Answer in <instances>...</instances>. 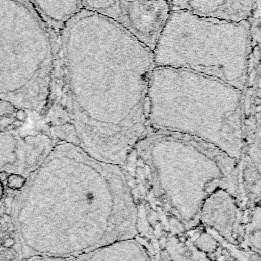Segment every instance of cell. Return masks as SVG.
I'll use <instances>...</instances> for the list:
<instances>
[{
  "label": "cell",
  "instance_id": "obj_6",
  "mask_svg": "<svg viewBox=\"0 0 261 261\" xmlns=\"http://www.w3.org/2000/svg\"><path fill=\"white\" fill-rule=\"evenodd\" d=\"M53 67V38L28 0H0V98L40 120Z\"/></svg>",
  "mask_w": 261,
  "mask_h": 261
},
{
  "label": "cell",
  "instance_id": "obj_4",
  "mask_svg": "<svg viewBox=\"0 0 261 261\" xmlns=\"http://www.w3.org/2000/svg\"><path fill=\"white\" fill-rule=\"evenodd\" d=\"M147 124L148 130L200 139L239 161L245 148L243 91L190 70L154 66Z\"/></svg>",
  "mask_w": 261,
  "mask_h": 261
},
{
  "label": "cell",
  "instance_id": "obj_8",
  "mask_svg": "<svg viewBox=\"0 0 261 261\" xmlns=\"http://www.w3.org/2000/svg\"><path fill=\"white\" fill-rule=\"evenodd\" d=\"M57 141L40 126L0 132V172L28 178L43 162Z\"/></svg>",
  "mask_w": 261,
  "mask_h": 261
},
{
  "label": "cell",
  "instance_id": "obj_19",
  "mask_svg": "<svg viewBox=\"0 0 261 261\" xmlns=\"http://www.w3.org/2000/svg\"><path fill=\"white\" fill-rule=\"evenodd\" d=\"M0 247H1V239H0Z\"/></svg>",
  "mask_w": 261,
  "mask_h": 261
},
{
  "label": "cell",
  "instance_id": "obj_1",
  "mask_svg": "<svg viewBox=\"0 0 261 261\" xmlns=\"http://www.w3.org/2000/svg\"><path fill=\"white\" fill-rule=\"evenodd\" d=\"M52 38L49 95L37 125L57 142L122 166L148 132L153 51L121 25L86 9Z\"/></svg>",
  "mask_w": 261,
  "mask_h": 261
},
{
  "label": "cell",
  "instance_id": "obj_14",
  "mask_svg": "<svg viewBox=\"0 0 261 261\" xmlns=\"http://www.w3.org/2000/svg\"><path fill=\"white\" fill-rule=\"evenodd\" d=\"M27 182V178L19 174H8L5 187L12 191H20Z\"/></svg>",
  "mask_w": 261,
  "mask_h": 261
},
{
  "label": "cell",
  "instance_id": "obj_3",
  "mask_svg": "<svg viewBox=\"0 0 261 261\" xmlns=\"http://www.w3.org/2000/svg\"><path fill=\"white\" fill-rule=\"evenodd\" d=\"M121 167L136 206L178 228L200 224L204 200L218 189L243 205L238 160L192 136L148 130Z\"/></svg>",
  "mask_w": 261,
  "mask_h": 261
},
{
  "label": "cell",
  "instance_id": "obj_12",
  "mask_svg": "<svg viewBox=\"0 0 261 261\" xmlns=\"http://www.w3.org/2000/svg\"><path fill=\"white\" fill-rule=\"evenodd\" d=\"M51 33H56L83 9V0H28Z\"/></svg>",
  "mask_w": 261,
  "mask_h": 261
},
{
  "label": "cell",
  "instance_id": "obj_9",
  "mask_svg": "<svg viewBox=\"0 0 261 261\" xmlns=\"http://www.w3.org/2000/svg\"><path fill=\"white\" fill-rule=\"evenodd\" d=\"M244 218L242 203L224 189L212 192L199 212L200 223L230 245L242 238Z\"/></svg>",
  "mask_w": 261,
  "mask_h": 261
},
{
  "label": "cell",
  "instance_id": "obj_10",
  "mask_svg": "<svg viewBox=\"0 0 261 261\" xmlns=\"http://www.w3.org/2000/svg\"><path fill=\"white\" fill-rule=\"evenodd\" d=\"M170 10L226 21H245L254 18L258 0H167Z\"/></svg>",
  "mask_w": 261,
  "mask_h": 261
},
{
  "label": "cell",
  "instance_id": "obj_2",
  "mask_svg": "<svg viewBox=\"0 0 261 261\" xmlns=\"http://www.w3.org/2000/svg\"><path fill=\"white\" fill-rule=\"evenodd\" d=\"M13 226L22 258L77 257L138 234L136 202L121 166L57 142L27 178Z\"/></svg>",
  "mask_w": 261,
  "mask_h": 261
},
{
  "label": "cell",
  "instance_id": "obj_15",
  "mask_svg": "<svg viewBox=\"0 0 261 261\" xmlns=\"http://www.w3.org/2000/svg\"><path fill=\"white\" fill-rule=\"evenodd\" d=\"M22 261H75V257H54V256H33Z\"/></svg>",
  "mask_w": 261,
  "mask_h": 261
},
{
  "label": "cell",
  "instance_id": "obj_5",
  "mask_svg": "<svg viewBox=\"0 0 261 261\" xmlns=\"http://www.w3.org/2000/svg\"><path fill=\"white\" fill-rule=\"evenodd\" d=\"M251 49L250 20L226 21L170 10L153 56L155 66L190 70L244 91Z\"/></svg>",
  "mask_w": 261,
  "mask_h": 261
},
{
  "label": "cell",
  "instance_id": "obj_7",
  "mask_svg": "<svg viewBox=\"0 0 261 261\" xmlns=\"http://www.w3.org/2000/svg\"><path fill=\"white\" fill-rule=\"evenodd\" d=\"M83 6L121 25L152 51L170 11L167 0H83Z\"/></svg>",
  "mask_w": 261,
  "mask_h": 261
},
{
  "label": "cell",
  "instance_id": "obj_13",
  "mask_svg": "<svg viewBox=\"0 0 261 261\" xmlns=\"http://www.w3.org/2000/svg\"><path fill=\"white\" fill-rule=\"evenodd\" d=\"M29 116L27 112L0 98V132L23 127Z\"/></svg>",
  "mask_w": 261,
  "mask_h": 261
},
{
  "label": "cell",
  "instance_id": "obj_18",
  "mask_svg": "<svg viewBox=\"0 0 261 261\" xmlns=\"http://www.w3.org/2000/svg\"><path fill=\"white\" fill-rule=\"evenodd\" d=\"M4 185L0 181V200L3 198V196H4Z\"/></svg>",
  "mask_w": 261,
  "mask_h": 261
},
{
  "label": "cell",
  "instance_id": "obj_11",
  "mask_svg": "<svg viewBox=\"0 0 261 261\" xmlns=\"http://www.w3.org/2000/svg\"><path fill=\"white\" fill-rule=\"evenodd\" d=\"M75 261H152L150 254L137 238L114 241L75 257Z\"/></svg>",
  "mask_w": 261,
  "mask_h": 261
},
{
  "label": "cell",
  "instance_id": "obj_16",
  "mask_svg": "<svg viewBox=\"0 0 261 261\" xmlns=\"http://www.w3.org/2000/svg\"><path fill=\"white\" fill-rule=\"evenodd\" d=\"M16 244V240L13 237H7L1 242V246L5 249H11Z\"/></svg>",
  "mask_w": 261,
  "mask_h": 261
},
{
  "label": "cell",
  "instance_id": "obj_17",
  "mask_svg": "<svg viewBox=\"0 0 261 261\" xmlns=\"http://www.w3.org/2000/svg\"><path fill=\"white\" fill-rule=\"evenodd\" d=\"M7 176H8V173H6V172H0V181H1L4 186H5V184H6Z\"/></svg>",
  "mask_w": 261,
  "mask_h": 261
}]
</instances>
